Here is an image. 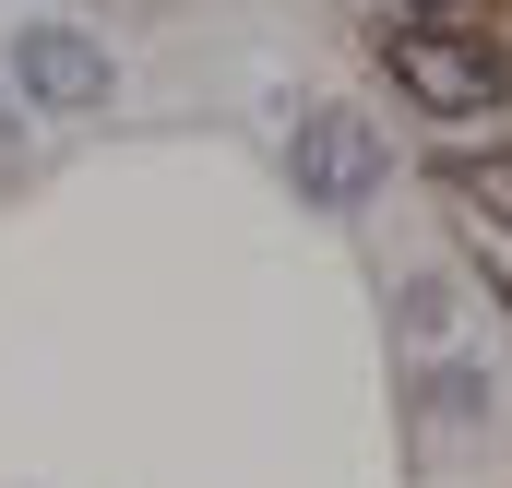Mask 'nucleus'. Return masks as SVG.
Masks as SVG:
<instances>
[{
	"mask_svg": "<svg viewBox=\"0 0 512 488\" xmlns=\"http://www.w3.org/2000/svg\"><path fill=\"white\" fill-rule=\"evenodd\" d=\"M382 60H393V84H405L429 120H489V108H501V60L465 48V36H441V24H393Z\"/></svg>",
	"mask_w": 512,
	"mask_h": 488,
	"instance_id": "obj_1",
	"label": "nucleus"
},
{
	"mask_svg": "<svg viewBox=\"0 0 512 488\" xmlns=\"http://www.w3.org/2000/svg\"><path fill=\"white\" fill-rule=\"evenodd\" d=\"M370 191H382V131L358 120V108H310V120H298V203L346 215V203H370Z\"/></svg>",
	"mask_w": 512,
	"mask_h": 488,
	"instance_id": "obj_2",
	"label": "nucleus"
},
{
	"mask_svg": "<svg viewBox=\"0 0 512 488\" xmlns=\"http://www.w3.org/2000/svg\"><path fill=\"white\" fill-rule=\"evenodd\" d=\"M12 84H24L36 108H60V120H84V108H108V48H84L72 24H36V36L12 48Z\"/></svg>",
	"mask_w": 512,
	"mask_h": 488,
	"instance_id": "obj_3",
	"label": "nucleus"
},
{
	"mask_svg": "<svg viewBox=\"0 0 512 488\" xmlns=\"http://www.w3.org/2000/svg\"><path fill=\"white\" fill-rule=\"evenodd\" d=\"M453 191H465L477 215H501V227H512V155H477V167H453Z\"/></svg>",
	"mask_w": 512,
	"mask_h": 488,
	"instance_id": "obj_4",
	"label": "nucleus"
}]
</instances>
